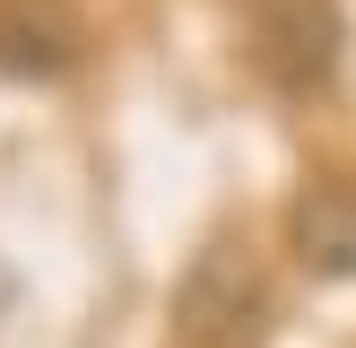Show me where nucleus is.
I'll use <instances>...</instances> for the list:
<instances>
[{
    "mask_svg": "<svg viewBox=\"0 0 356 348\" xmlns=\"http://www.w3.org/2000/svg\"><path fill=\"white\" fill-rule=\"evenodd\" d=\"M287 244L313 278H356V183H305L287 209Z\"/></svg>",
    "mask_w": 356,
    "mask_h": 348,
    "instance_id": "4",
    "label": "nucleus"
},
{
    "mask_svg": "<svg viewBox=\"0 0 356 348\" xmlns=\"http://www.w3.org/2000/svg\"><path fill=\"white\" fill-rule=\"evenodd\" d=\"M174 340L183 348H261L270 340V278H261L252 244L209 235L191 253L183 287H174Z\"/></svg>",
    "mask_w": 356,
    "mask_h": 348,
    "instance_id": "1",
    "label": "nucleus"
},
{
    "mask_svg": "<svg viewBox=\"0 0 356 348\" xmlns=\"http://www.w3.org/2000/svg\"><path fill=\"white\" fill-rule=\"evenodd\" d=\"M252 61L270 70L278 96H330L348 61L339 0H252Z\"/></svg>",
    "mask_w": 356,
    "mask_h": 348,
    "instance_id": "2",
    "label": "nucleus"
},
{
    "mask_svg": "<svg viewBox=\"0 0 356 348\" xmlns=\"http://www.w3.org/2000/svg\"><path fill=\"white\" fill-rule=\"evenodd\" d=\"M87 61V17L70 0H0V79L61 87Z\"/></svg>",
    "mask_w": 356,
    "mask_h": 348,
    "instance_id": "3",
    "label": "nucleus"
}]
</instances>
